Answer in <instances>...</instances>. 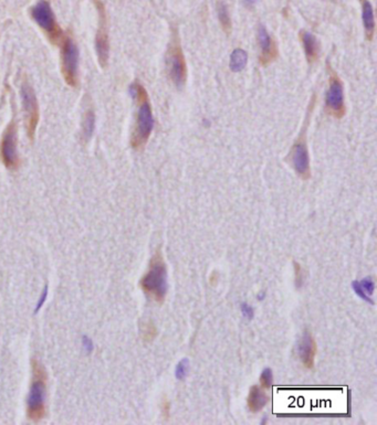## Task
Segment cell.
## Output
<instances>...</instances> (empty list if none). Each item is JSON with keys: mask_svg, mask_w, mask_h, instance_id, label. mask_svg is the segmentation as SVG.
<instances>
[{"mask_svg": "<svg viewBox=\"0 0 377 425\" xmlns=\"http://www.w3.org/2000/svg\"><path fill=\"white\" fill-rule=\"evenodd\" d=\"M257 1H258V0H244V3H245V5H247V6L250 7V6H253V5H255V3H256Z\"/></svg>", "mask_w": 377, "mask_h": 425, "instance_id": "cell-29", "label": "cell"}, {"mask_svg": "<svg viewBox=\"0 0 377 425\" xmlns=\"http://www.w3.org/2000/svg\"><path fill=\"white\" fill-rule=\"evenodd\" d=\"M139 287L148 298L162 304L167 293V269L159 250L152 256L148 270L139 280Z\"/></svg>", "mask_w": 377, "mask_h": 425, "instance_id": "cell-2", "label": "cell"}, {"mask_svg": "<svg viewBox=\"0 0 377 425\" xmlns=\"http://www.w3.org/2000/svg\"><path fill=\"white\" fill-rule=\"evenodd\" d=\"M299 354L301 362L307 369H313L316 355V342L310 331L306 330L301 338L299 345Z\"/></svg>", "mask_w": 377, "mask_h": 425, "instance_id": "cell-12", "label": "cell"}, {"mask_svg": "<svg viewBox=\"0 0 377 425\" xmlns=\"http://www.w3.org/2000/svg\"><path fill=\"white\" fill-rule=\"evenodd\" d=\"M31 16L38 25L44 31L48 39L53 44H59L63 41V32L57 24L51 7L46 1H40L31 9Z\"/></svg>", "mask_w": 377, "mask_h": 425, "instance_id": "cell-6", "label": "cell"}, {"mask_svg": "<svg viewBox=\"0 0 377 425\" xmlns=\"http://www.w3.org/2000/svg\"><path fill=\"white\" fill-rule=\"evenodd\" d=\"M241 313H243V315L248 318V319H252L253 316H255V310L253 308L247 303H243L241 304Z\"/></svg>", "mask_w": 377, "mask_h": 425, "instance_id": "cell-26", "label": "cell"}, {"mask_svg": "<svg viewBox=\"0 0 377 425\" xmlns=\"http://www.w3.org/2000/svg\"><path fill=\"white\" fill-rule=\"evenodd\" d=\"M21 99H22L27 133L29 137L33 139L38 122H39V104H38L37 96L32 87L27 83H23L21 86Z\"/></svg>", "mask_w": 377, "mask_h": 425, "instance_id": "cell-9", "label": "cell"}, {"mask_svg": "<svg viewBox=\"0 0 377 425\" xmlns=\"http://www.w3.org/2000/svg\"><path fill=\"white\" fill-rule=\"evenodd\" d=\"M131 93L138 104L136 123L131 138V145L134 149L138 150L142 149L150 139L154 127V117L148 94L143 85L134 82L131 86Z\"/></svg>", "mask_w": 377, "mask_h": 425, "instance_id": "cell-1", "label": "cell"}, {"mask_svg": "<svg viewBox=\"0 0 377 425\" xmlns=\"http://www.w3.org/2000/svg\"><path fill=\"white\" fill-rule=\"evenodd\" d=\"M329 72V91L326 93L325 109L329 115L340 120L345 115L346 108L344 103V87L343 82L335 70L328 64Z\"/></svg>", "mask_w": 377, "mask_h": 425, "instance_id": "cell-5", "label": "cell"}, {"mask_svg": "<svg viewBox=\"0 0 377 425\" xmlns=\"http://www.w3.org/2000/svg\"><path fill=\"white\" fill-rule=\"evenodd\" d=\"M217 12H218V19L220 21V24H222V30L226 32L227 35H230L232 25H231L229 11H228V7L224 5L222 1H219L217 3Z\"/></svg>", "mask_w": 377, "mask_h": 425, "instance_id": "cell-18", "label": "cell"}, {"mask_svg": "<svg viewBox=\"0 0 377 425\" xmlns=\"http://www.w3.org/2000/svg\"><path fill=\"white\" fill-rule=\"evenodd\" d=\"M95 49L97 54V60L102 67H105L109 62V54H110V41L109 35L105 29L104 22L101 25L99 31L96 33L95 39Z\"/></svg>", "mask_w": 377, "mask_h": 425, "instance_id": "cell-13", "label": "cell"}, {"mask_svg": "<svg viewBox=\"0 0 377 425\" xmlns=\"http://www.w3.org/2000/svg\"><path fill=\"white\" fill-rule=\"evenodd\" d=\"M167 72L169 79L178 88H181L187 81V65H186L185 55L181 49L178 33L174 32L171 43H169L167 55Z\"/></svg>", "mask_w": 377, "mask_h": 425, "instance_id": "cell-4", "label": "cell"}, {"mask_svg": "<svg viewBox=\"0 0 377 425\" xmlns=\"http://www.w3.org/2000/svg\"><path fill=\"white\" fill-rule=\"evenodd\" d=\"M352 287H353L355 294H356L359 297V298H362L363 300L367 301V303L374 304V301H373V299L371 298V297L368 296L365 292H364V290H363L362 286H361V284H359V282H357V280H354V282L352 283Z\"/></svg>", "mask_w": 377, "mask_h": 425, "instance_id": "cell-23", "label": "cell"}, {"mask_svg": "<svg viewBox=\"0 0 377 425\" xmlns=\"http://www.w3.org/2000/svg\"><path fill=\"white\" fill-rule=\"evenodd\" d=\"M216 279H218V277H217V276H216L215 273H213V274H211V277H210V282L211 283H215Z\"/></svg>", "mask_w": 377, "mask_h": 425, "instance_id": "cell-30", "label": "cell"}, {"mask_svg": "<svg viewBox=\"0 0 377 425\" xmlns=\"http://www.w3.org/2000/svg\"><path fill=\"white\" fill-rule=\"evenodd\" d=\"M32 380L27 401V416L32 422H39L45 416V389H46V371L39 361H31Z\"/></svg>", "mask_w": 377, "mask_h": 425, "instance_id": "cell-3", "label": "cell"}, {"mask_svg": "<svg viewBox=\"0 0 377 425\" xmlns=\"http://www.w3.org/2000/svg\"><path fill=\"white\" fill-rule=\"evenodd\" d=\"M268 401L269 397L264 392L261 386L253 385L250 388L247 399V405L250 412L258 413V412H260L266 405Z\"/></svg>", "mask_w": 377, "mask_h": 425, "instance_id": "cell-15", "label": "cell"}, {"mask_svg": "<svg viewBox=\"0 0 377 425\" xmlns=\"http://www.w3.org/2000/svg\"><path fill=\"white\" fill-rule=\"evenodd\" d=\"M46 298V288H45V291L44 292V294H42V297L40 298V301H39V304H38V306H37V308H36V312H38V310H39V308L41 307L42 306V304H44V299Z\"/></svg>", "mask_w": 377, "mask_h": 425, "instance_id": "cell-28", "label": "cell"}, {"mask_svg": "<svg viewBox=\"0 0 377 425\" xmlns=\"http://www.w3.org/2000/svg\"><path fill=\"white\" fill-rule=\"evenodd\" d=\"M294 265V276H295V286L300 288L301 286L303 285V274H302V267L299 264V263L293 262Z\"/></svg>", "mask_w": 377, "mask_h": 425, "instance_id": "cell-25", "label": "cell"}, {"mask_svg": "<svg viewBox=\"0 0 377 425\" xmlns=\"http://www.w3.org/2000/svg\"><path fill=\"white\" fill-rule=\"evenodd\" d=\"M156 334H157V330H156V327L153 324V321H147L146 324H144L142 327V338L144 341L150 342L156 337Z\"/></svg>", "mask_w": 377, "mask_h": 425, "instance_id": "cell-20", "label": "cell"}, {"mask_svg": "<svg viewBox=\"0 0 377 425\" xmlns=\"http://www.w3.org/2000/svg\"><path fill=\"white\" fill-rule=\"evenodd\" d=\"M248 62V53L243 49H236L230 55V69L232 72L243 71Z\"/></svg>", "mask_w": 377, "mask_h": 425, "instance_id": "cell-17", "label": "cell"}, {"mask_svg": "<svg viewBox=\"0 0 377 425\" xmlns=\"http://www.w3.org/2000/svg\"><path fill=\"white\" fill-rule=\"evenodd\" d=\"M0 159L8 169H16L19 165L17 152V126L15 122H11L3 131L0 142Z\"/></svg>", "mask_w": 377, "mask_h": 425, "instance_id": "cell-10", "label": "cell"}, {"mask_svg": "<svg viewBox=\"0 0 377 425\" xmlns=\"http://www.w3.org/2000/svg\"><path fill=\"white\" fill-rule=\"evenodd\" d=\"M189 370V360L187 358L181 359L175 368V377L177 380H184L186 376L188 375Z\"/></svg>", "mask_w": 377, "mask_h": 425, "instance_id": "cell-21", "label": "cell"}, {"mask_svg": "<svg viewBox=\"0 0 377 425\" xmlns=\"http://www.w3.org/2000/svg\"><path fill=\"white\" fill-rule=\"evenodd\" d=\"M304 131H306V127L301 131L299 138L295 140L291 148L290 161L296 175L303 180H308L311 177V167Z\"/></svg>", "mask_w": 377, "mask_h": 425, "instance_id": "cell-8", "label": "cell"}, {"mask_svg": "<svg viewBox=\"0 0 377 425\" xmlns=\"http://www.w3.org/2000/svg\"><path fill=\"white\" fill-rule=\"evenodd\" d=\"M258 44L260 48L259 63L262 66H266L277 60L279 57L278 44L272 37L269 35L264 25H260L258 29Z\"/></svg>", "mask_w": 377, "mask_h": 425, "instance_id": "cell-11", "label": "cell"}, {"mask_svg": "<svg viewBox=\"0 0 377 425\" xmlns=\"http://www.w3.org/2000/svg\"><path fill=\"white\" fill-rule=\"evenodd\" d=\"M162 413L164 415V418L168 419V416H169V402L166 400V399H164L163 403H162Z\"/></svg>", "mask_w": 377, "mask_h": 425, "instance_id": "cell-27", "label": "cell"}, {"mask_svg": "<svg viewBox=\"0 0 377 425\" xmlns=\"http://www.w3.org/2000/svg\"><path fill=\"white\" fill-rule=\"evenodd\" d=\"M272 381H273V376H272V370H271L270 368H266L264 369V371L261 372L260 375V386L262 389H270L271 385H272Z\"/></svg>", "mask_w": 377, "mask_h": 425, "instance_id": "cell-22", "label": "cell"}, {"mask_svg": "<svg viewBox=\"0 0 377 425\" xmlns=\"http://www.w3.org/2000/svg\"><path fill=\"white\" fill-rule=\"evenodd\" d=\"M362 3V18L365 37L367 41H372L375 35V17L374 9L370 0H359Z\"/></svg>", "mask_w": 377, "mask_h": 425, "instance_id": "cell-16", "label": "cell"}, {"mask_svg": "<svg viewBox=\"0 0 377 425\" xmlns=\"http://www.w3.org/2000/svg\"><path fill=\"white\" fill-rule=\"evenodd\" d=\"M300 39L302 42L304 54H306L307 61L312 64L317 61L320 54V45L316 38L312 33L308 31H301Z\"/></svg>", "mask_w": 377, "mask_h": 425, "instance_id": "cell-14", "label": "cell"}, {"mask_svg": "<svg viewBox=\"0 0 377 425\" xmlns=\"http://www.w3.org/2000/svg\"><path fill=\"white\" fill-rule=\"evenodd\" d=\"M359 284H361L362 288H363L364 292H365L367 295H372L373 293H374V291H375V284H374V280L372 279V277L363 278L361 280V282H359Z\"/></svg>", "mask_w": 377, "mask_h": 425, "instance_id": "cell-24", "label": "cell"}, {"mask_svg": "<svg viewBox=\"0 0 377 425\" xmlns=\"http://www.w3.org/2000/svg\"><path fill=\"white\" fill-rule=\"evenodd\" d=\"M79 50L70 38L62 41L61 50V72L67 85L77 87L79 83Z\"/></svg>", "mask_w": 377, "mask_h": 425, "instance_id": "cell-7", "label": "cell"}, {"mask_svg": "<svg viewBox=\"0 0 377 425\" xmlns=\"http://www.w3.org/2000/svg\"><path fill=\"white\" fill-rule=\"evenodd\" d=\"M94 126H95L94 113H93L92 110H88V112L84 114V117L82 121V136L86 142L91 138L93 131H94Z\"/></svg>", "mask_w": 377, "mask_h": 425, "instance_id": "cell-19", "label": "cell"}]
</instances>
